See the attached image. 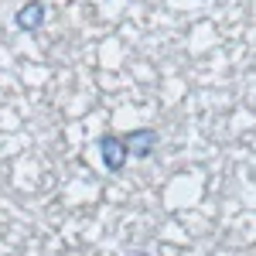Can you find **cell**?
Instances as JSON below:
<instances>
[{"label":"cell","instance_id":"6da1fadb","mask_svg":"<svg viewBox=\"0 0 256 256\" xmlns=\"http://www.w3.org/2000/svg\"><path fill=\"white\" fill-rule=\"evenodd\" d=\"M96 147H99V158H102V164H106L110 174H120V171L126 168V160H130V147H126V140L120 137V134H102Z\"/></svg>","mask_w":256,"mask_h":256},{"label":"cell","instance_id":"7a4b0ae2","mask_svg":"<svg viewBox=\"0 0 256 256\" xmlns=\"http://www.w3.org/2000/svg\"><path fill=\"white\" fill-rule=\"evenodd\" d=\"M123 140H126V147H130V158H140L147 160L154 150H158V130H150V126H140V130H130V134H123Z\"/></svg>","mask_w":256,"mask_h":256},{"label":"cell","instance_id":"3957f363","mask_svg":"<svg viewBox=\"0 0 256 256\" xmlns=\"http://www.w3.org/2000/svg\"><path fill=\"white\" fill-rule=\"evenodd\" d=\"M14 24H18V31H24V34H34L41 24H44V4L41 0H28L18 14H14Z\"/></svg>","mask_w":256,"mask_h":256}]
</instances>
